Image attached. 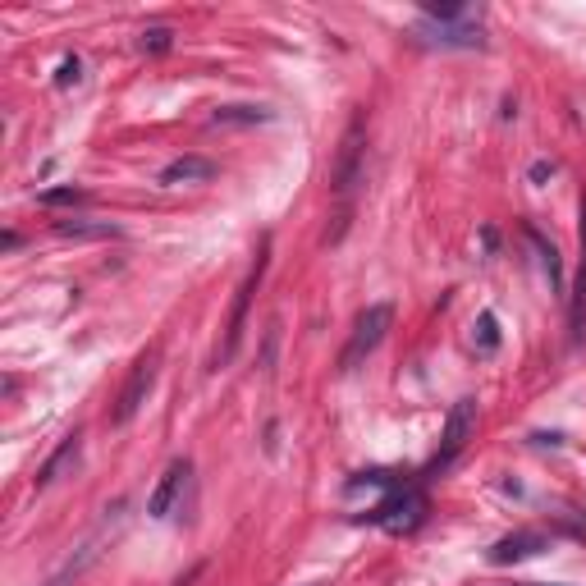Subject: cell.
I'll use <instances>...</instances> for the list:
<instances>
[{"mask_svg": "<svg viewBox=\"0 0 586 586\" xmlns=\"http://www.w3.org/2000/svg\"><path fill=\"white\" fill-rule=\"evenodd\" d=\"M266 261H271V239H261V248H257V261H252L248 280L239 284V298H234V312H229L225 344H220V353H216V367H229V362L239 358L243 330H248V312H252V293L261 289V280H266Z\"/></svg>", "mask_w": 586, "mask_h": 586, "instance_id": "cell-1", "label": "cell"}, {"mask_svg": "<svg viewBox=\"0 0 586 586\" xmlns=\"http://www.w3.org/2000/svg\"><path fill=\"white\" fill-rule=\"evenodd\" d=\"M390 326H394V307L390 303H371L367 312L358 316V326H353V335H348L344 353H339V371H358L362 362L380 348V339L390 335Z\"/></svg>", "mask_w": 586, "mask_h": 586, "instance_id": "cell-2", "label": "cell"}, {"mask_svg": "<svg viewBox=\"0 0 586 586\" xmlns=\"http://www.w3.org/2000/svg\"><path fill=\"white\" fill-rule=\"evenodd\" d=\"M362 156H367V115H353L344 142H339L335 165H330V193H335L339 202H348L353 188L362 184Z\"/></svg>", "mask_w": 586, "mask_h": 586, "instance_id": "cell-3", "label": "cell"}, {"mask_svg": "<svg viewBox=\"0 0 586 586\" xmlns=\"http://www.w3.org/2000/svg\"><path fill=\"white\" fill-rule=\"evenodd\" d=\"M156 362H161V353H156V348H142L138 362L129 367V380H124L120 399L110 408V422L115 426H129L133 417L142 413V403H147V394H152V385H156Z\"/></svg>", "mask_w": 586, "mask_h": 586, "instance_id": "cell-4", "label": "cell"}, {"mask_svg": "<svg viewBox=\"0 0 586 586\" xmlns=\"http://www.w3.org/2000/svg\"><path fill=\"white\" fill-rule=\"evenodd\" d=\"M472 431H477V399H458L454 408H449V417H445V435H440V449H435L431 472H440V467L454 463V458L463 454V445L472 440Z\"/></svg>", "mask_w": 586, "mask_h": 586, "instance_id": "cell-5", "label": "cell"}, {"mask_svg": "<svg viewBox=\"0 0 586 586\" xmlns=\"http://www.w3.org/2000/svg\"><path fill=\"white\" fill-rule=\"evenodd\" d=\"M422 518H426V495L422 490H394L390 500L371 513V522H380L390 536H403V532H413V527H422Z\"/></svg>", "mask_w": 586, "mask_h": 586, "instance_id": "cell-6", "label": "cell"}, {"mask_svg": "<svg viewBox=\"0 0 586 586\" xmlns=\"http://www.w3.org/2000/svg\"><path fill=\"white\" fill-rule=\"evenodd\" d=\"M188 472H193L188 458H174V463L161 472L152 500H147V513H152V518H170L174 513V504H179V495H184V486H188Z\"/></svg>", "mask_w": 586, "mask_h": 586, "instance_id": "cell-7", "label": "cell"}, {"mask_svg": "<svg viewBox=\"0 0 586 586\" xmlns=\"http://www.w3.org/2000/svg\"><path fill=\"white\" fill-rule=\"evenodd\" d=\"M417 33H422L431 46H458V51H472V46H481V42H486L477 23H463V19H454V23L422 19V28H417Z\"/></svg>", "mask_w": 586, "mask_h": 586, "instance_id": "cell-8", "label": "cell"}, {"mask_svg": "<svg viewBox=\"0 0 586 586\" xmlns=\"http://www.w3.org/2000/svg\"><path fill=\"white\" fill-rule=\"evenodd\" d=\"M211 179H216V161H207V156H179V161H170L161 174H156V184H161V188L211 184Z\"/></svg>", "mask_w": 586, "mask_h": 586, "instance_id": "cell-9", "label": "cell"}, {"mask_svg": "<svg viewBox=\"0 0 586 586\" xmlns=\"http://www.w3.org/2000/svg\"><path fill=\"white\" fill-rule=\"evenodd\" d=\"M568 330H573V344L586 339V197H582V257H577V280L568 293Z\"/></svg>", "mask_w": 586, "mask_h": 586, "instance_id": "cell-10", "label": "cell"}, {"mask_svg": "<svg viewBox=\"0 0 586 586\" xmlns=\"http://www.w3.org/2000/svg\"><path fill=\"white\" fill-rule=\"evenodd\" d=\"M541 550H545L541 532H513V536L490 545V564H518V559H532V554H541Z\"/></svg>", "mask_w": 586, "mask_h": 586, "instance_id": "cell-11", "label": "cell"}, {"mask_svg": "<svg viewBox=\"0 0 586 586\" xmlns=\"http://www.w3.org/2000/svg\"><path fill=\"white\" fill-rule=\"evenodd\" d=\"M78 449H83V435H78V431H74V435H65V445L55 449V454L46 458V467L37 472V490H46L51 481H60V477H65L69 467L78 463Z\"/></svg>", "mask_w": 586, "mask_h": 586, "instance_id": "cell-12", "label": "cell"}, {"mask_svg": "<svg viewBox=\"0 0 586 586\" xmlns=\"http://www.w3.org/2000/svg\"><path fill=\"white\" fill-rule=\"evenodd\" d=\"M275 110L271 106H216L211 124L216 129H252V124H271Z\"/></svg>", "mask_w": 586, "mask_h": 586, "instance_id": "cell-13", "label": "cell"}, {"mask_svg": "<svg viewBox=\"0 0 586 586\" xmlns=\"http://www.w3.org/2000/svg\"><path fill=\"white\" fill-rule=\"evenodd\" d=\"M55 229H60L65 239H115V234H120L110 220H101V225H92V220H60Z\"/></svg>", "mask_w": 586, "mask_h": 586, "instance_id": "cell-14", "label": "cell"}, {"mask_svg": "<svg viewBox=\"0 0 586 586\" xmlns=\"http://www.w3.org/2000/svg\"><path fill=\"white\" fill-rule=\"evenodd\" d=\"M527 239L536 243V252H541V261H545V271H550V284L554 289H564V266H559V252H554V243H545L536 229H527Z\"/></svg>", "mask_w": 586, "mask_h": 586, "instance_id": "cell-15", "label": "cell"}, {"mask_svg": "<svg viewBox=\"0 0 586 586\" xmlns=\"http://www.w3.org/2000/svg\"><path fill=\"white\" fill-rule=\"evenodd\" d=\"M472 330H477V348H481V353H495V348H500V321H495V312H481Z\"/></svg>", "mask_w": 586, "mask_h": 586, "instance_id": "cell-16", "label": "cell"}, {"mask_svg": "<svg viewBox=\"0 0 586 586\" xmlns=\"http://www.w3.org/2000/svg\"><path fill=\"white\" fill-rule=\"evenodd\" d=\"M37 202L42 207H74V202H83V188H46V193H37Z\"/></svg>", "mask_w": 586, "mask_h": 586, "instance_id": "cell-17", "label": "cell"}, {"mask_svg": "<svg viewBox=\"0 0 586 586\" xmlns=\"http://www.w3.org/2000/svg\"><path fill=\"white\" fill-rule=\"evenodd\" d=\"M170 46H174V33H170V28H147V33H142V51L165 55Z\"/></svg>", "mask_w": 586, "mask_h": 586, "instance_id": "cell-18", "label": "cell"}, {"mask_svg": "<svg viewBox=\"0 0 586 586\" xmlns=\"http://www.w3.org/2000/svg\"><path fill=\"white\" fill-rule=\"evenodd\" d=\"M78 78H83V65H78V55H65V65H60V78H55V83H60V87H74Z\"/></svg>", "mask_w": 586, "mask_h": 586, "instance_id": "cell-19", "label": "cell"}, {"mask_svg": "<svg viewBox=\"0 0 586 586\" xmlns=\"http://www.w3.org/2000/svg\"><path fill=\"white\" fill-rule=\"evenodd\" d=\"M545 174H554V165H550V161H536V165H532V179H536V184H541Z\"/></svg>", "mask_w": 586, "mask_h": 586, "instance_id": "cell-20", "label": "cell"}, {"mask_svg": "<svg viewBox=\"0 0 586 586\" xmlns=\"http://www.w3.org/2000/svg\"><path fill=\"white\" fill-rule=\"evenodd\" d=\"M197 577H202V564H197V568H188V573H184V577H179V582H174V586H193V582H197Z\"/></svg>", "mask_w": 586, "mask_h": 586, "instance_id": "cell-21", "label": "cell"}]
</instances>
